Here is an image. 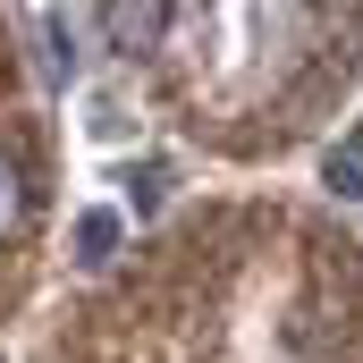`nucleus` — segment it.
<instances>
[{
    "instance_id": "1",
    "label": "nucleus",
    "mask_w": 363,
    "mask_h": 363,
    "mask_svg": "<svg viewBox=\"0 0 363 363\" xmlns=\"http://www.w3.org/2000/svg\"><path fill=\"white\" fill-rule=\"evenodd\" d=\"M101 34H110V43H118V51H152V43H161V34H169V17H161V9H152V0H118V9H110V17H101Z\"/></svg>"
},
{
    "instance_id": "2",
    "label": "nucleus",
    "mask_w": 363,
    "mask_h": 363,
    "mask_svg": "<svg viewBox=\"0 0 363 363\" xmlns=\"http://www.w3.org/2000/svg\"><path fill=\"white\" fill-rule=\"evenodd\" d=\"M26 228V178H17V161L0 152V237H17Z\"/></svg>"
},
{
    "instance_id": "3",
    "label": "nucleus",
    "mask_w": 363,
    "mask_h": 363,
    "mask_svg": "<svg viewBox=\"0 0 363 363\" xmlns=\"http://www.w3.org/2000/svg\"><path fill=\"white\" fill-rule=\"evenodd\" d=\"M321 178H330V194H363V144H338L321 161Z\"/></svg>"
},
{
    "instance_id": "4",
    "label": "nucleus",
    "mask_w": 363,
    "mask_h": 363,
    "mask_svg": "<svg viewBox=\"0 0 363 363\" xmlns=\"http://www.w3.org/2000/svg\"><path fill=\"white\" fill-rule=\"evenodd\" d=\"M110 237H118V228H110V220H101V211H93L85 228H77V254H85V262H101V254H110Z\"/></svg>"
}]
</instances>
